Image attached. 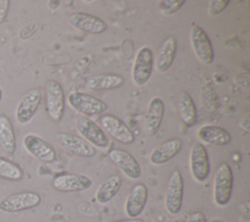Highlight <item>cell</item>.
Segmentation results:
<instances>
[{
	"mask_svg": "<svg viewBox=\"0 0 250 222\" xmlns=\"http://www.w3.org/2000/svg\"><path fill=\"white\" fill-rule=\"evenodd\" d=\"M233 81L236 85L244 88L249 89V73L248 72H240L235 75Z\"/></svg>",
	"mask_w": 250,
	"mask_h": 222,
	"instance_id": "cell-29",
	"label": "cell"
},
{
	"mask_svg": "<svg viewBox=\"0 0 250 222\" xmlns=\"http://www.w3.org/2000/svg\"><path fill=\"white\" fill-rule=\"evenodd\" d=\"M10 1L8 0H0V23H2L9 12Z\"/></svg>",
	"mask_w": 250,
	"mask_h": 222,
	"instance_id": "cell-30",
	"label": "cell"
},
{
	"mask_svg": "<svg viewBox=\"0 0 250 222\" xmlns=\"http://www.w3.org/2000/svg\"><path fill=\"white\" fill-rule=\"evenodd\" d=\"M76 129L81 137L91 146L105 149L108 146V138L102 127L87 116H79L75 122Z\"/></svg>",
	"mask_w": 250,
	"mask_h": 222,
	"instance_id": "cell-5",
	"label": "cell"
},
{
	"mask_svg": "<svg viewBox=\"0 0 250 222\" xmlns=\"http://www.w3.org/2000/svg\"><path fill=\"white\" fill-rule=\"evenodd\" d=\"M0 177L11 181H19L23 177V172L18 164L0 157Z\"/></svg>",
	"mask_w": 250,
	"mask_h": 222,
	"instance_id": "cell-26",
	"label": "cell"
},
{
	"mask_svg": "<svg viewBox=\"0 0 250 222\" xmlns=\"http://www.w3.org/2000/svg\"><path fill=\"white\" fill-rule=\"evenodd\" d=\"M183 142L178 138L170 139L156 148H154L149 155V161L153 165H161L173 157H175L181 151Z\"/></svg>",
	"mask_w": 250,
	"mask_h": 222,
	"instance_id": "cell-19",
	"label": "cell"
},
{
	"mask_svg": "<svg viewBox=\"0 0 250 222\" xmlns=\"http://www.w3.org/2000/svg\"><path fill=\"white\" fill-rule=\"evenodd\" d=\"M53 187L63 193H77L88 190L92 186V180L84 174L64 173L57 175L52 181Z\"/></svg>",
	"mask_w": 250,
	"mask_h": 222,
	"instance_id": "cell-14",
	"label": "cell"
},
{
	"mask_svg": "<svg viewBox=\"0 0 250 222\" xmlns=\"http://www.w3.org/2000/svg\"><path fill=\"white\" fill-rule=\"evenodd\" d=\"M67 22L72 27L90 34H101L107 28V24L103 19L86 12L70 14L67 18Z\"/></svg>",
	"mask_w": 250,
	"mask_h": 222,
	"instance_id": "cell-13",
	"label": "cell"
},
{
	"mask_svg": "<svg viewBox=\"0 0 250 222\" xmlns=\"http://www.w3.org/2000/svg\"><path fill=\"white\" fill-rule=\"evenodd\" d=\"M68 105L83 116L104 113L107 105L101 99L82 91H73L67 96Z\"/></svg>",
	"mask_w": 250,
	"mask_h": 222,
	"instance_id": "cell-2",
	"label": "cell"
},
{
	"mask_svg": "<svg viewBox=\"0 0 250 222\" xmlns=\"http://www.w3.org/2000/svg\"><path fill=\"white\" fill-rule=\"evenodd\" d=\"M102 129L105 131L112 139L124 144L130 145L135 141V134L127 124L113 114H104L100 118Z\"/></svg>",
	"mask_w": 250,
	"mask_h": 222,
	"instance_id": "cell-9",
	"label": "cell"
},
{
	"mask_svg": "<svg viewBox=\"0 0 250 222\" xmlns=\"http://www.w3.org/2000/svg\"><path fill=\"white\" fill-rule=\"evenodd\" d=\"M122 180L119 175H111L108 178H106L97 189V201L102 204L109 202L119 192Z\"/></svg>",
	"mask_w": 250,
	"mask_h": 222,
	"instance_id": "cell-25",
	"label": "cell"
},
{
	"mask_svg": "<svg viewBox=\"0 0 250 222\" xmlns=\"http://www.w3.org/2000/svg\"><path fill=\"white\" fill-rule=\"evenodd\" d=\"M0 147L7 155L15 154L17 148L13 124L5 114L0 115Z\"/></svg>",
	"mask_w": 250,
	"mask_h": 222,
	"instance_id": "cell-24",
	"label": "cell"
},
{
	"mask_svg": "<svg viewBox=\"0 0 250 222\" xmlns=\"http://www.w3.org/2000/svg\"><path fill=\"white\" fill-rule=\"evenodd\" d=\"M229 1H226V0H219V1H211L209 3V8H208V12L209 15L211 16H215L220 14L221 12H223L227 6L229 5Z\"/></svg>",
	"mask_w": 250,
	"mask_h": 222,
	"instance_id": "cell-28",
	"label": "cell"
},
{
	"mask_svg": "<svg viewBox=\"0 0 250 222\" xmlns=\"http://www.w3.org/2000/svg\"><path fill=\"white\" fill-rule=\"evenodd\" d=\"M22 144L27 153L45 163L55 161L57 157L55 148L43 138L35 134H27L23 137Z\"/></svg>",
	"mask_w": 250,
	"mask_h": 222,
	"instance_id": "cell-12",
	"label": "cell"
},
{
	"mask_svg": "<svg viewBox=\"0 0 250 222\" xmlns=\"http://www.w3.org/2000/svg\"><path fill=\"white\" fill-rule=\"evenodd\" d=\"M108 157L128 178L137 180L141 177V165L129 152L123 149H112L108 153Z\"/></svg>",
	"mask_w": 250,
	"mask_h": 222,
	"instance_id": "cell-15",
	"label": "cell"
},
{
	"mask_svg": "<svg viewBox=\"0 0 250 222\" xmlns=\"http://www.w3.org/2000/svg\"><path fill=\"white\" fill-rule=\"evenodd\" d=\"M125 82L123 76L115 73H104L92 75L87 80V87L94 91L113 90L121 87Z\"/></svg>",
	"mask_w": 250,
	"mask_h": 222,
	"instance_id": "cell-22",
	"label": "cell"
},
{
	"mask_svg": "<svg viewBox=\"0 0 250 222\" xmlns=\"http://www.w3.org/2000/svg\"><path fill=\"white\" fill-rule=\"evenodd\" d=\"M41 202V197L35 192H20L8 195L0 200V211L16 213L30 209Z\"/></svg>",
	"mask_w": 250,
	"mask_h": 222,
	"instance_id": "cell-4",
	"label": "cell"
},
{
	"mask_svg": "<svg viewBox=\"0 0 250 222\" xmlns=\"http://www.w3.org/2000/svg\"><path fill=\"white\" fill-rule=\"evenodd\" d=\"M153 68V53L149 47L140 48L136 54L132 79L137 86H144L149 80Z\"/></svg>",
	"mask_w": 250,
	"mask_h": 222,
	"instance_id": "cell-8",
	"label": "cell"
},
{
	"mask_svg": "<svg viewBox=\"0 0 250 222\" xmlns=\"http://www.w3.org/2000/svg\"><path fill=\"white\" fill-rule=\"evenodd\" d=\"M189 170L192 178L203 183L210 174V161L207 150L201 143H195L189 151Z\"/></svg>",
	"mask_w": 250,
	"mask_h": 222,
	"instance_id": "cell-7",
	"label": "cell"
},
{
	"mask_svg": "<svg viewBox=\"0 0 250 222\" xmlns=\"http://www.w3.org/2000/svg\"><path fill=\"white\" fill-rule=\"evenodd\" d=\"M190 45L194 55L200 63L204 65H210L214 61V50L211 39L205 30L195 24L190 28L189 32Z\"/></svg>",
	"mask_w": 250,
	"mask_h": 222,
	"instance_id": "cell-6",
	"label": "cell"
},
{
	"mask_svg": "<svg viewBox=\"0 0 250 222\" xmlns=\"http://www.w3.org/2000/svg\"><path fill=\"white\" fill-rule=\"evenodd\" d=\"M164 112L165 106L162 99L153 97L148 103L145 116L144 129L146 135L153 136L158 132L164 117Z\"/></svg>",
	"mask_w": 250,
	"mask_h": 222,
	"instance_id": "cell-17",
	"label": "cell"
},
{
	"mask_svg": "<svg viewBox=\"0 0 250 222\" xmlns=\"http://www.w3.org/2000/svg\"><path fill=\"white\" fill-rule=\"evenodd\" d=\"M64 93L62 85L56 80H49L46 85V111L55 122H59L64 112Z\"/></svg>",
	"mask_w": 250,
	"mask_h": 222,
	"instance_id": "cell-10",
	"label": "cell"
},
{
	"mask_svg": "<svg viewBox=\"0 0 250 222\" xmlns=\"http://www.w3.org/2000/svg\"><path fill=\"white\" fill-rule=\"evenodd\" d=\"M179 116L187 127H191L197 119L196 106L192 97L187 91H182L178 103Z\"/></svg>",
	"mask_w": 250,
	"mask_h": 222,
	"instance_id": "cell-23",
	"label": "cell"
},
{
	"mask_svg": "<svg viewBox=\"0 0 250 222\" xmlns=\"http://www.w3.org/2000/svg\"><path fill=\"white\" fill-rule=\"evenodd\" d=\"M41 92L37 88L30 89L25 93L16 108V118L19 123H28L36 113L41 103Z\"/></svg>",
	"mask_w": 250,
	"mask_h": 222,
	"instance_id": "cell-16",
	"label": "cell"
},
{
	"mask_svg": "<svg viewBox=\"0 0 250 222\" xmlns=\"http://www.w3.org/2000/svg\"><path fill=\"white\" fill-rule=\"evenodd\" d=\"M233 188V174L229 164L224 162L216 169L213 179V199L218 206L229 202Z\"/></svg>",
	"mask_w": 250,
	"mask_h": 222,
	"instance_id": "cell-1",
	"label": "cell"
},
{
	"mask_svg": "<svg viewBox=\"0 0 250 222\" xmlns=\"http://www.w3.org/2000/svg\"><path fill=\"white\" fill-rule=\"evenodd\" d=\"M184 198V180L179 169H175L167 183L165 196H164V205L167 212L171 215H177L183 204Z\"/></svg>",
	"mask_w": 250,
	"mask_h": 222,
	"instance_id": "cell-3",
	"label": "cell"
},
{
	"mask_svg": "<svg viewBox=\"0 0 250 222\" xmlns=\"http://www.w3.org/2000/svg\"><path fill=\"white\" fill-rule=\"evenodd\" d=\"M196 135L201 142L213 146H226L231 141L229 132L217 125H203L198 128Z\"/></svg>",
	"mask_w": 250,
	"mask_h": 222,
	"instance_id": "cell-20",
	"label": "cell"
},
{
	"mask_svg": "<svg viewBox=\"0 0 250 222\" xmlns=\"http://www.w3.org/2000/svg\"><path fill=\"white\" fill-rule=\"evenodd\" d=\"M2 99H3V91H2V89L0 88V102L2 101Z\"/></svg>",
	"mask_w": 250,
	"mask_h": 222,
	"instance_id": "cell-34",
	"label": "cell"
},
{
	"mask_svg": "<svg viewBox=\"0 0 250 222\" xmlns=\"http://www.w3.org/2000/svg\"><path fill=\"white\" fill-rule=\"evenodd\" d=\"M117 222H144V221L142 219L134 218V219H128V220H121V221H117Z\"/></svg>",
	"mask_w": 250,
	"mask_h": 222,
	"instance_id": "cell-33",
	"label": "cell"
},
{
	"mask_svg": "<svg viewBox=\"0 0 250 222\" xmlns=\"http://www.w3.org/2000/svg\"><path fill=\"white\" fill-rule=\"evenodd\" d=\"M147 188L143 183L135 184L127 196L125 212L131 219L137 218L144 210L147 200Z\"/></svg>",
	"mask_w": 250,
	"mask_h": 222,
	"instance_id": "cell-18",
	"label": "cell"
},
{
	"mask_svg": "<svg viewBox=\"0 0 250 222\" xmlns=\"http://www.w3.org/2000/svg\"><path fill=\"white\" fill-rule=\"evenodd\" d=\"M56 142L66 152L83 156L92 157L96 154V150L82 137L67 132H58L55 135Z\"/></svg>",
	"mask_w": 250,
	"mask_h": 222,
	"instance_id": "cell-11",
	"label": "cell"
},
{
	"mask_svg": "<svg viewBox=\"0 0 250 222\" xmlns=\"http://www.w3.org/2000/svg\"><path fill=\"white\" fill-rule=\"evenodd\" d=\"M187 222H206V216L201 211H195L189 215Z\"/></svg>",
	"mask_w": 250,
	"mask_h": 222,
	"instance_id": "cell-31",
	"label": "cell"
},
{
	"mask_svg": "<svg viewBox=\"0 0 250 222\" xmlns=\"http://www.w3.org/2000/svg\"><path fill=\"white\" fill-rule=\"evenodd\" d=\"M185 2V0H164L160 2V10L165 15H171L176 13Z\"/></svg>",
	"mask_w": 250,
	"mask_h": 222,
	"instance_id": "cell-27",
	"label": "cell"
},
{
	"mask_svg": "<svg viewBox=\"0 0 250 222\" xmlns=\"http://www.w3.org/2000/svg\"><path fill=\"white\" fill-rule=\"evenodd\" d=\"M240 125L246 130L248 131L249 130V116H245L244 118L241 119V122H240Z\"/></svg>",
	"mask_w": 250,
	"mask_h": 222,
	"instance_id": "cell-32",
	"label": "cell"
},
{
	"mask_svg": "<svg viewBox=\"0 0 250 222\" xmlns=\"http://www.w3.org/2000/svg\"><path fill=\"white\" fill-rule=\"evenodd\" d=\"M178 42L174 36L167 37L160 45L156 57V69L158 72H166L173 65L177 54Z\"/></svg>",
	"mask_w": 250,
	"mask_h": 222,
	"instance_id": "cell-21",
	"label": "cell"
}]
</instances>
